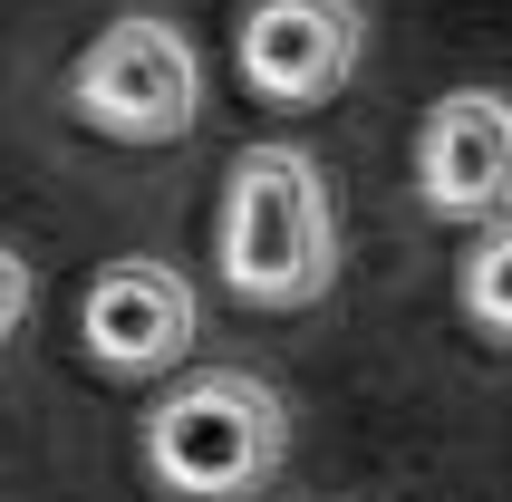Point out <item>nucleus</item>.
Listing matches in <instances>:
<instances>
[{
	"label": "nucleus",
	"instance_id": "obj_1",
	"mask_svg": "<svg viewBox=\"0 0 512 502\" xmlns=\"http://www.w3.org/2000/svg\"><path fill=\"white\" fill-rule=\"evenodd\" d=\"M213 261L242 309H319L339 290V213L310 145H242L223 174Z\"/></svg>",
	"mask_w": 512,
	"mask_h": 502
},
{
	"label": "nucleus",
	"instance_id": "obj_2",
	"mask_svg": "<svg viewBox=\"0 0 512 502\" xmlns=\"http://www.w3.org/2000/svg\"><path fill=\"white\" fill-rule=\"evenodd\" d=\"M136 464L165 502H261L290 464V396L252 367H194L145 406Z\"/></svg>",
	"mask_w": 512,
	"mask_h": 502
},
{
	"label": "nucleus",
	"instance_id": "obj_3",
	"mask_svg": "<svg viewBox=\"0 0 512 502\" xmlns=\"http://www.w3.org/2000/svg\"><path fill=\"white\" fill-rule=\"evenodd\" d=\"M68 116L107 145H174L203 116V58L194 39L155 10H126L78 49L68 68Z\"/></svg>",
	"mask_w": 512,
	"mask_h": 502
},
{
	"label": "nucleus",
	"instance_id": "obj_4",
	"mask_svg": "<svg viewBox=\"0 0 512 502\" xmlns=\"http://www.w3.org/2000/svg\"><path fill=\"white\" fill-rule=\"evenodd\" d=\"M194 338H203V300H194V280L174 271V261H155V251L107 261V271L87 280V300H78L87 367H107V377H126V387L184 367V358H194Z\"/></svg>",
	"mask_w": 512,
	"mask_h": 502
},
{
	"label": "nucleus",
	"instance_id": "obj_5",
	"mask_svg": "<svg viewBox=\"0 0 512 502\" xmlns=\"http://www.w3.org/2000/svg\"><path fill=\"white\" fill-rule=\"evenodd\" d=\"M368 58L358 0H252L232 29V68L261 107H329Z\"/></svg>",
	"mask_w": 512,
	"mask_h": 502
},
{
	"label": "nucleus",
	"instance_id": "obj_6",
	"mask_svg": "<svg viewBox=\"0 0 512 502\" xmlns=\"http://www.w3.org/2000/svg\"><path fill=\"white\" fill-rule=\"evenodd\" d=\"M416 194L445 223H503L512 213V97L503 87H445L416 126Z\"/></svg>",
	"mask_w": 512,
	"mask_h": 502
},
{
	"label": "nucleus",
	"instance_id": "obj_7",
	"mask_svg": "<svg viewBox=\"0 0 512 502\" xmlns=\"http://www.w3.org/2000/svg\"><path fill=\"white\" fill-rule=\"evenodd\" d=\"M455 309L484 338H503V348H512V213L474 232V251H464V271H455Z\"/></svg>",
	"mask_w": 512,
	"mask_h": 502
},
{
	"label": "nucleus",
	"instance_id": "obj_8",
	"mask_svg": "<svg viewBox=\"0 0 512 502\" xmlns=\"http://www.w3.org/2000/svg\"><path fill=\"white\" fill-rule=\"evenodd\" d=\"M29 300H39V280H29V261L10 242H0V348L20 338V319H29Z\"/></svg>",
	"mask_w": 512,
	"mask_h": 502
}]
</instances>
